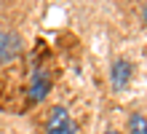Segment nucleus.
Listing matches in <instances>:
<instances>
[{
	"label": "nucleus",
	"mask_w": 147,
	"mask_h": 134,
	"mask_svg": "<svg viewBox=\"0 0 147 134\" xmlns=\"http://www.w3.org/2000/svg\"><path fill=\"white\" fill-rule=\"evenodd\" d=\"M75 121L70 118L64 105H54L48 113V121H46V131L48 134H75Z\"/></svg>",
	"instance_id": "1"
},
{
	"label": "nucleus",
	"mask_w": 147,
	"mask_h": 134,
	"mask_svg": "<svg viewBox=\"0 0 147 134\" xmlns=\"http://www.w3.org/2000/svg\"><path fill=\"white\" fill-rule=\"evenodd\" d=\"M51 83H54L51 70L38 65L35 70H32V78H30V105H38V102L46 99V94L51 91Z\"/></svg>",
	"instance_id": "2"
},
{
	"label": "nucleus",
	"mask_w": 147,
	"mask_h": 134,
	"mask_svg": "<svg viewBox=\"0 0 147 134\" xmlns=\"http://www.w3.org/2000/svg\"><path fill=\"white\" fill-rule=\"evenodd\" d=\"M22 38L13 30H0V65H8L22 54Z\"/></svg>",
	"instance_id": "3"
},
{
	"label": "nucleus",
	"mask_w": 147,
	"mask_h": 134,
	"mask_svg": "<svg viewBox=\"0 0 147 134\" xmlns=\"http://www.w3.org/2000/svg\"><path fill=\"white\" fill-rule=\"evenodd\" d=\"M134 78V65L128 59H115L110 67V80H112V88L115 91H120V88H126L128 83H131Z\"/></svg>",
	"instance_id": "4"
},
{
	"label": "nucleus",
	"mask_w": 147,
	"mask_h": 134,
	"mask_svg": "<svg viewBox=\"0 0 147 134\" xmlns=\"http://www.w3.org/2000/svg\"><path fill=\"white\" fill-rule=\"evenodd\" d=\"M144 131H147L144 113H131L128 115V134H144Z\"/></svg>",
	"instance_id": "5"
},
{
	"label": "nucleus",
	"mask_w": 147,
	"mask_h": 134,
	"mask_svg": "<svg viewBox=\"0 0 147 134\" xmlns=\"http://www.w3.org/2000/svg\"><path fill=\"white\" fill-rule=\"evenodd\" d=\"M102 134H123V131H115V129H107V131H102Z\"/></svg>",
	"instance_id": "6"
}]
</instances>
